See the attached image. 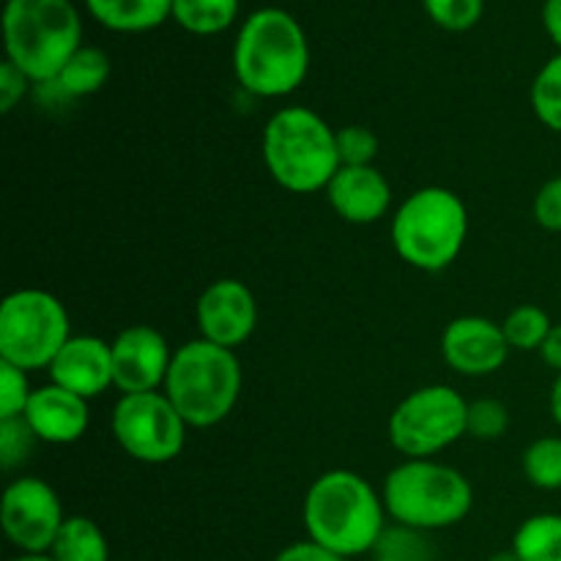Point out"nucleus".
Returning a JSON list of instances; mask_svg holds the SVG:
<instances>
[{"label": "nucleus", "instance_id": "obj_30", "mask_svg": "<svg viewBox=\"0 0 561 561\" xmlns=\"http://www.w3.org/2000/svg\"><path fill=\"white\" fill-rule=\"evenodd\" d=\"M33 438L36 436L22 416L20 420H0V453H3L5 469H14L20 460H25Z\"/></svg>", "mask_w": 561, "mask_h": 561}, {"label": "nucleus", "instance_id": "obj_19", "mask_svg": "<svg viewBox=\"0 0 561 561\" xmlns=\"http://www.w3.org/2000/svg\"><path fill=\"white\" fill-rule=\"evenodd\" d=\"M107 77H110L107 53L99 47H80L69 60H66L60 75L55 77L53 82H47V85H55L64 96L77 99V96H91V93H96L99 88L107 82Z\"/></svg>", "mask_w": 561, "mask_h": 561}, {"label": "nucleus", "instance_id": "obj_33", "mask_svg": "<svg viewBox=\"0 0 561 561\" xmlns=\"http://www.w3.org/2000/svg\"><path fill=\"white\" fill-rule=\"evenodd\" d=\"M274 561H345V559L310 540V542H296V546L285 548V551Z\"/></svg>", "mask_w": 561, "mask_h": 561}, {"label": "nucleus", "instance_id": "obj_27", "mask_svg": "<svg viewBox=\"0 0 561 561\" xmlns=\"http://www.w3.org/2000/svg\"><path fill=\"white\" fill-rule=\"evenodd\" d=\"M510 425V414L504 409V403L499 400H477V403H469V416H466V433L474 438H482V442H493V438L504 436Z\"/></svg>", "mask_w": 561, "mask_h": 561}, {"label": "nucleus", "instance_id": "obj_38", "mask_svg": "<svg viewBox=\"0 0 561 561\" xmlns=\"http://www.w3.org/2000/svg\"><path fill=\"white\" fill-rule=\"evenodd\" d=\"M488 561H520V559L515 557V551H507V553H493Z\"/></svg>", "mask_w": 561, "mask_h": 561}, {"label": "nucleus", "instance_id": "obj_14", "mask_svg": "<svg viewBox=\"0 0 561 561\" xmlns=\"http://www.w3.org/2000/svg\"><path fill=\"white\" fill-rule=\"evenodd\" d=\"M442 354L460 376H491L507 362L510 343L502 327L488 318H455L442 337Z\"/></svg>", "mask_w": 561, "mask_h": 561}, {"label": "nucleus", "instance_id": "obj_26", "mask_svg": "<svg viewBox=\"0 0 561 561\" xmlns=\"http://www.w3.org/2000/svg\"><path fill=\"white\" fill-rule=\"evenodd\" d=\"M427 16L438 27L453 33H463L482 20L485 0H422Z\"/></svg>", "mask_w": 561, "mask_h": 561}, {"label": "nucleus", "instance_id": "obj_16", "mask_svg": "<svg viewBox=\"0 0 561 561\" xmlns=\"http://www.w3.org/2000/svg\"><path fill=\"white\" fill-rule=\"evenodd\" d=\"M22 420L42 442L71 444L88 431V400L58 383H49L33 389Z\"/></svg>", "mask_w": 561, "mask_h": 561}, {"label": "nucleus", "instance_id": "obj_35", "mask_svg": "<svg viewBox=\"0 0 561 561\" xmlns=\"http://www.w3.org/2000/svg\"><path fill=\"white\" fill-rule=\"evenodd\" d=\"M540 356L548 367H553V370L561 373V323H557V327L551 329V334H548L546 343H542Z\"/></svg>", "mask_w": 561, "mask_h": 561}, {"label": "nucleus", "instance_id": "obj_32", "mask_svg": "<svg viewBox=\"0 0 561 561\" xmlns=\"http://www.w3.org/2000/svg\"><path fill=\"white\" fill-rule=\"evenodd\" d=\"M27 75L22 69H16L9 58L0 64V110L11 113L16 107V102H22V96L27 93Z\"/></svg>", "mask_w": 561, "mask_h": 561}, {"label": "nucleus", "instance_id": "obj_39", "mask_svg": "<svg viewBox=\"0 0 561 561\" xmlns=\"http://www.w3.org/2000/svg\"><path fill=\"white\" fill-rule=\"evenodd\" d=\"M373 561H398V559H387V557H378V559H373Z\"/></svg>", "mask_w": 561, "mask_h": 561}, {"label": "nucleus", "instance_id": "obj_29", "mask_svg": "<svg viewBox=\"0 0 561 561\" xmlns=\"http://www.w3.org/2000/svg\"><path fill=\"white\" fill-rule=\"evenodd\" d=\"M337 151L345 168H365L376 159L378 137L367 126H345L337 131Z\"/></svg>", "mask_w": 561, "mask_h": 561}, {"label": "nucleus", "instance_id": "obj_36", "mask_svg": "<svg viewBox=\"0 0 561 561\" xmlns=\"http://www.w3.org/2000/svg\"><path fill=\"white\" fill-rule=\"evenodd\" d=\"M551 414H553V422L561 427V373L557 376V381H553V389H551Z\"/></svg>", "mask_w": 561, "mask_h": 561}, {"label": "nucleus", "instance_id": "obj_18", "mask_svg": "<svg viewBox=\"0 0 561 561\" xmlns=\"http://www.w3.org/2000/svg\"><path fill=\"white\" fill-rule=\"evenodd\" d=\"M93 20L118 33H142L173 16V0H85Z\"/></svg>", "mask_w": 561, "mask_h": 561}, {"label": "nucleus", "instance_id": "obj_37", "mask_svg": "<svg viewBox=\"0 0 561 561\" xmlns=\"http://www.w3.org/2000/svg\"><path fill=\"white\" fill-rule=\"evenodd\" d=\"M11 561H55L49 553H22V557L11 559Z\"/></svg>", "mask_w": 561, "mask_h": 561}, {"label": "nucleus", "instance_id": "obj_4", "mask_svg": "<svg viewBox=\"0 0 561 561\" xmlns=\"http://www.w3.org/2000/svg\"><path fill=\"white\" fill-rule=\"evenodd\" d=\"M3 38L11 64L47 85L82 47V22L69 0H9Z\"/></svg>", "mask_w": 561, "mask_h": 561}, {"label": "nucleus", "instance_id": "obj_11", "mask_svg": "<svg viewBox=\"0 0 561 561\" xmlns=\"http://www.w3.org/2000/svg\"><path fill=\"white\" fill-rule=\"evenodd\" d=\"M0 520L5 537L22 553H47L66 518L47 482L38 477H20L5 488Z\"/></svg>", "mask_w": 561, "mask_h": 561}, {"label": "nucleus", "instance_id": "obj_1", "mask_svg": "<svg viewBox=\"0 0 561 561\" xmlns=\"http://www.w3.org/2000/svg\"><path fill=\"white\" fill-rule=\"evenodd\" d=\"M310 44L299 22L283 9H257L241 25L233 44V71L255 96H288L305 82Z\"/></svg>", "mask_w": 561, "mask_h": 561}, {"label": "nucleus", "instance_id": "obj_10", "mask_svg": "<svg viewBox=\"0 0 561 561\" xmlns=\"http://www.w3.org/2000/svg\"><path fill=\"white\" fill-rule=\"evenodd\" d=\"M113 436L135 460L168 463L184 449L186 422L168 394H124L113 411Z\"/></svg>", "mask_w": 561, "mask_h": 561}, {"label": "nucleus", "instance_id": "obj_23", "mask_svg": "<svg viewBox=\"0 0 561 561\" xmlns=\"http://www.w3.org/2000/svg\"><path fill=\"white\" fill-rule=\"evenodd\" d=\"M553 323L548 312L537 305H520L504 318L502 332L507 337L510 348L518 351H540L546 337L551 334Z\"/></svg>", "mask_w": 561, "mask_h": 561}, {"label": "nucleus", "instance_id": "obj_17", "mask_svg": "<svg viewBox=\"0 0 561 561\" xmlns=\"http://www.w3.org/2000/svg\"><path fill=\"white\" fill-rule=\"evenodd\" d=\"M334 211L351 225H370L389 211L392 190L389 181L373 164L365 168H340L327 186Z\"/></svg>", "mask_w": 561, "mask_h": 561}, {"label": "nucleus", "instance_id": "obj_12", "mask_svg": "<svg viewBox=\"0 0 561 561\" xmlns=\"http://www.w3.org/2000/svg\"><path fill=\"white\" fill-rule=\"evenodd\" d=\"M255 296L239 279H217L197 299V327L208 343L236 348L255 332Z\"/></svg>", "mask_w": 561, "mask_h": 561}, {"label": "nucleus", "instance_id": "obj_34", "mask_svg": "<svg viewBox=\"0 0 561 561\" xmlns=\"http://www.w3.org/2000/svg\"><path fill=\"white\" fill-rule=\"evenodd\" d=\"M542 25H546L551 42L561 49V0H546V5H542Z\"/></svg>", "mask_w": 561, "mask_h": 561}, {"label": "nucleus", "instance_id": "obj_6", "mask_svg": "<svg viewBox=\"0 0 561 561\" xmlns=\"http://www.w3.org/2000/svg\"><path fill=\"white\" fill-rule=\"evenodd\" d=\"M469 233L463 201L444 186H425L405 197L392 222V244L409 266L442 272L460 255Z\"/></svg>", "mask_w": 561, "mask_h": 561}, {"label": "nucleus", "instance_id": "obj_15", "mask_svg": "<svg viewBox=\"0 0 561 561\" xmlns=\"http://www.w3.org/2000/svg\"><path fill=\"white\" fill-rule=\"evenodd\" d=\"M53 383L91 400L113 383V348L99 337H71L49 365Z\"/></svg>", "mask_w": 561, "mask_h": 561}, {"label": "nucleus", "instance_id": "obj_8", "mask_svg": "<svg viewBox=\"0 0 561 561\" xmlns=\"http://www.w3.org/2000/svg\"><path fill=\"white\" fill-rule=\"evenodd\" d=\"M69 340L66 307L47 290H14L0 305V362L20 370L49 367Z\"/></svg>", "mask_w": 561, "mask_h": 561}, {"label": "nucleus", "instance_id": "obj_2", "mask_svg": "<svg viewBox=\"0 0 561 561\" xmlns=\"http://www.w3.org/2000/svg\"><path fill=\"white\" fill-rule=\"evenodd\" d=\"M305 526L312 542L337 557L373 551L383 537V504L373 485L354 471L318 477L305 499Z\"/></svg>", "mask_w": 561, "mask_h": 561}, {"label": "nucleus", "instance_id": "obj_20", "mask_svg": "<svg viewBox=\"0 0 561 561\" xmlns=\"http://www.w3.org/2000/svg\"><path fill=\"white\" fill-rule=\"evenodd\" d=\"M49 557L55 561H110V548L102 529L91 518L71 515L60 526Z\"/></svg>", "mask_w": 561, "mask_h": 561}, {"label": "nucleus", "instance_id": "obj_24", "mask_svg": "<svg viewBox=\"0 0 561 561\" xmlns=\"http://www.w3.org/2000/svg\"><path fill=\"white\" fill-rule=\"evenodd\" d=\"M526 480L540 491H559L561 488V438H537L524 453Z\"/></svg>", "mask_w": 561, "mask_h": 561}, {"label": "nucleus", "instance_id": "obj_25", "mask_svg": "<svg viewBox=\"0 0 561 561\" xmlns=\"http://www.w3.org/2000/svg\"><path fill=\"white\" fill-rule=\"evenodd\" d=\"M531 107L548 129L561 135V53L537 71L531 82Z\"/></svg>", "mask_w": 561, "mask_h": 561}, {"label": "nucleus", "instance_id": "obj_5", "mask_svg": "<svg viewBox=\"0 0 561 561\" xmlns=\"http://www.w3.org/2000/svg\"><path fill=\"white\" fill-rule=\"evenodd\" d=\"M241 392V365L233 348L192 340L175 351L164 394L186 425L214 427L233 411Z\"/></svg>", "mask_w": 561, "mask_h": 561}, {"label": "nucleus", "instance_id": "obj_3", "mask_svg": "<svg viewBox=\"0 0 561 561\" xmlns=\"http://www.w3.org/2000/svg\"><path fill=\"white\" fill-rule=\"evenodd\" d=\"M263 162L279 186L290 192L327 190L343 168L337 131L307 107H285L263 129Z\"/></svg>", "mask_w": 561, "mask_h": 561}, {"label": "nucleus", "instance_id": "obj_28", "mask_svg": "<svg viewBox=\"0 0 561 561\" xmlns=\"http://www.w3.org/2000/svg\"><path fill=\"white\" fill-rule=\"evenodd\" d=\"M31 394L25 370L9 365V362H0V420H20Z\"/></svg>", "mask_w": 561, "mask_h": 561}, {"label": "nucleus", "instance_id": "obj_22", "mask_svg": "<svg viewBox=\"0 0 561 561\" xmlns=\"http://www.w3.org/2000/svg\"><path fill=\"white\" fill-rule=\"evenodd\" d=\"M239 16V0H173V20L195 36L228 31Z\"/></svg>", "mask_w": 561, "mask_h": 561}, {"label": "nucleus", "instance_id": "obj_13", "mask_svg": "<svg viewBox=\"0 0 561 561\" xmlns=\"http://www.w3.org/2000/svg\"><path fill=\"white\" fill-rule=\"evenodd\" d=\"M110 348H113V383L124 394L153 392L168 378L173 356L157 329H124Z\"/></svg>", "mask_w": 561, "mask_h": 561}, {"label": "nucleus", "instance_id": "obj_31", "mask_svg": "<svg viewBox=\"0 0 561 561\" xmlns=\"http://www.w3.org/2000/svg\"><path fill=\"white\" fill-rule=\"evenodd\" d=\"M535 219L540 228L561 233V175L540 186L535 197Z\"/></svg>", "mask_w": 561, "mask_h": 561}, {"label": "nucleus", "instance_id": "obj_21", "mask_svg": "<svg viewBox=\"0 0 561 561\" xmlns=\"http://www.w3.org/2000/svg\"><path fill=\"white\" fill-rule=\"evenodd\" d=\"M513 551L520 561H561V515L542 513L515 531Z\"/></svg>", "mask_w": 561, "mask_h": 561}, {"label": "nucleus", "instance_id": "obj_7", "mask_svg": "<svg viewBox=\"0 0 561 561\" xmlns=\"http://www.w3.org/2000/svg\"><path fill=\"white\" fill-rule=\"evenodd\" d=\"M474 491L453 466L409 460L389 471L383 482V507L405 529H447L469 515Z\"/></svg>", "mask_w": 561, "mask_h": 561}, {"label": "nucleus", "instance_id": "obj_9", "mask_svg": "<svg viewBox=\"0 0 561 561\" xmlns=\"http://www.w3.org/2000/svg\"><path fill=\"white\" fill-rule=\"evenodd\" d=\"M469 403L453 387H422L389 416V442L409 458L422 460L466 436Z\"/></svg>", "mask_w": 561, "mask_h": 561}]
</instances>
